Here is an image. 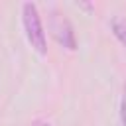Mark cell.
I'll list each match as a JSON object with an SVG mask.
<instances>
[{
    "instance_id": "cell-1",
    "label": "cell",
    "mask_w": 126,
    "mask_h": 126,
    "mask_svg": "<svg viewBox=\"0 0 126 126\" xmlns=\"http://www.w3.org/2000/svg\"><path fill=\"white\" fill-rule=\"evenodd\" d=\"M22 24H24V32H26V37L32 43V47L37 53L45 55L47 53V39H45L41 16H39L37 6L33 2H24L22 4Z\"/></svg>"
},
{
    "instance_id": "cell-2",
    "label": "cell",
    "mask_w": 126,
    "mask_h": 126,
    "mask_svg": "<svg viewBox=\"0 0 126 126\" xmlns=\"http://www.w3.org/2000/svg\"><path fill=\"white\" fill-rule=\"evenodd\" d=\"M49 32L53 33L57 43H61L63 47H67V49H75L77 47V39H75V32H73L71 22L63 14H59L55 10L49 16Z\"/></svg>"
},
{
    "instance_id": "cell-3",
    "label": "cell",
    "mask_w": 126,
    "mask_h": 126,
    "mask_svg": "<svg viewBox=\"0 0 126 126\" xmlns=\"http://www.w3.org/2000/svg\"><path fill=\"white\" fill-rule=\"evenodd\" d=\"M112 33L126 47V18H114L112 20Z\"/></svg>"
},
{
    "instance_id": "cell-4",
    "label": "cell",
    "mask_w": 126,
    "mask_h": 126,
    "mask_svg": "<svg viewBox=\"0 0 126 126\" xmlns=\"http://www.w3.org/2000/svg\"><path fill=\"white\" fill-rule=\"evenodd\" d=\"M120 118H122V124L126 126V83H124V91H122V100H120Z\"/></svg>"
},
{
    "instance_id": "cell-5",
    "label": "cell",
    "mask_w": 126,
    "mask_h": 126,
    "mask_svg": "<svg viewBox=\"0 0 126 126\" xmlns=\"http://www.w3.org/2000/svg\"><path fill=\"white\" fill-rule=\"evenodd\" d=\"M30 126H51L49 122H45V120H33Z\"/></svg>"
}]
</instances>
